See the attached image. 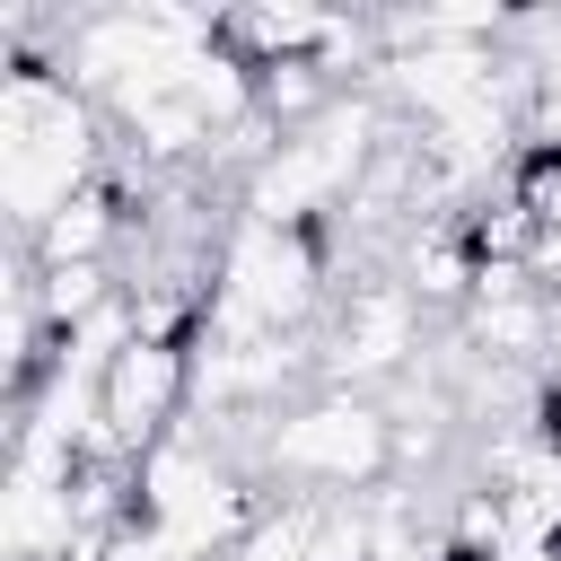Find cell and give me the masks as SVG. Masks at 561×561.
Listing matches in <instances>:
<instances>
[{
    "instance_id": "obj_4",
    "label": "cell",
    "mask_w": 561,
    "mask_h": 561,
    "mask_svg": "<svg viewBox=\"0 0 561 561\" xmlns=\"http://www.w3.org/2000/svg\"><path fill=\"white\" fill-rule=\"evenodd\" d=\"M105 561H184V552H175L158 526H114V535H105Z\"/></svg>"
},
{
    "instance_id": "obj_3",
    "label": "cell",
    "mask_w": 561,
    "mask_h": 561,
    "mask_svg": "<svg viewBox=\"0 0 561 561\" xmlns=\"http://www.w3.org/2000/svg\"><path fill=\"white\" fill-rule=\"evenodd\" d=\"M184 412H193V351L131 333V351H123V359L105 368V386H96V438L140 465L149 447H167V438L184 430Z\"/></svg>"
},
{
    "instance_id": "obj_2",
    "label": "cell",
    "mask_w": 561,
    "mask_h": 561,
    "mask_svg": "<svg viewBox=\"0 0 561 561\" xmlns=\"http://www.w3.org/2000/svg\"><path fill=\"white\" fill-rule=\"evenodd\" d=\"M421 324H430V307H421L394 272L342 280V307H333L324 351H316V386L368 394V386H386V377H412V368H421Z\"/></svg>"
},
{
    "instance_id": "obj_1",
    "label": "cell",
    "mask_w": 561,
    "mask_h": 561,
    "mask_svg": "<svg viewBox=\"0 0 561 561\" xmlns=\"http://www.w3.org/2000/svg\"><path fill=\"white\" fill-rule=\"evenodd\" d=\"M386 473H394V412L342 386H316L263 438V482L280 500H368Z\"/></svg>"
}]
</instances>
